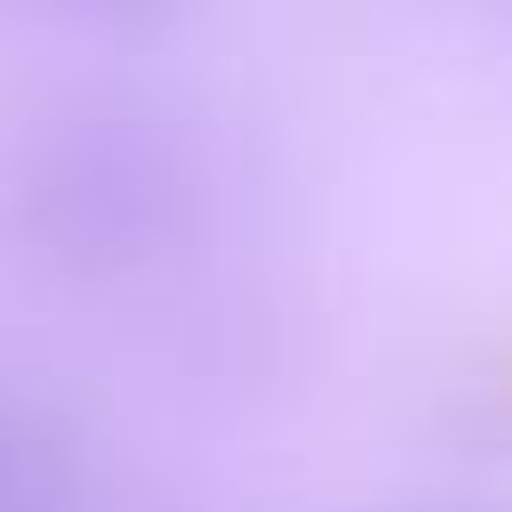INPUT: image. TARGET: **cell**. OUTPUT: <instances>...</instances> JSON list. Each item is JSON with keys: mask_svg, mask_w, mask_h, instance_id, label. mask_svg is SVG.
Masks as SVG:
<instances>
[{"mask_svg": "<svg viewBox=\"0 0 512 512\" xmlns=\"http://www.w3.org/2000/svg\"><path fill=\"white\" fill-rule=\"evenodd\" d=\"M8 216L64 272H128L184 240L192 176L160 128L128 112H64L16 152Z\"/></svg>", "mask_w": 512, "mask_h": 512, "instance_id": "1", "label": "cell"}, {"mask_svg": "<svg viewBox=\"0 0 512 512\" xmlns=\"http://www.w3.org/2000/svg\"><path fill=\"white\" fill-rule=\"evenodd\" d=\"M40 504V456L0 424V512H32Z\"/></svg>", "mask_w": 512, "mask_h": 512, "instance_id": "2", "label": "cell"}, {"mask_svg": "<svg viewBox=\"0 0 512 512\" xmlns=\"http://www.w3.org/2000/svg\"><path fill=\"white\" fill-rule=\"evenodd\" d=\"M408 512H496V504H408Z\"/></svg>", "mask_w": 512, "mask_h": 512, "instance_id": "3", "label": "cell"}]
</instances>
